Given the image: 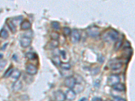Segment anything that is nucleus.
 Listing matches in <instances>:
<instances>
[{
	"label": "nucleus",
	"mask_w": 135,
	"mask_h": 101,
	"mask_svg": "<svg viewBox=\"0 0 135 101\" xmlns=\"http://www.w3.org/2000/svg\"><path fill=\"white\" fill-rule=\"evenodd\" d=\"M102 38L105 42H114L118 39V32L114 29L109 30L104 32Z\"/></svg>",
	"instance_id": "obj_1"
},
{
	"label": "nucleus",
	"mask_w": 135,
	"mask_h": 101,
	"mask_svg": "<svg viewBox=\"0 0 135 101\" xmlns=\"http://www.w3.org/2000/svg\"><path fill=\"white\" fill-rule=\"evenodd\" d=\"M99 28L96 26H91L86 29V32L91 37L95 38L99 35Z\"/></svg>",
	"instance_id": "obj_2"
},
{
	"label": "nucleus",
	"mask_w": 135,
	"mask_h": 101,
	"mask_svg": "<svg viewBox=\"0 0 135 101\" xmlns=\"http://www.w3.org/2000/svg\"><path fill=\"white\" fill-rule=\"evenodd\" d=\"M81 34L77 30H73L70 33V40L72 43H77L81 40Z\"/></svg>",
	"instance_id": "obj_3"
},
{
	"label": "nucleus",
	"mask_w": 135,
	"mask_h": 101,
	"mask_svg": "<svg viewBox=\"0 0 135 101\" xmlns=\"http://www.w3.org/2000/svg\"><path fill=\"white\" fill-rule=\"evenodd\" d=\"M120 81V78L119 75L113 74V75H110V76H109V78H108L107 84H108V85L113 86L115 85V84L119 83Z\"/></svg>",
	"instance_id": "obj_4"
},
{
	"label": "nucleus",
	"mask_w": 135,
	"mask_h": 101,
	"mask_svg": "<svg viewBox=\"0 0 135 101\" xmlns=\"http://www.w3.org/2000/svg\"><path fill=\"white\" fill-rule=\"evenodd\" d=\"M64 84L66 87L70 89H73L76 84V80L73 77H68L64 81Z\"/></svg>",
	"instance_id": "obj_5"
},
{
	"label": "nucleus",
	"mask_w": 135,
	"mask_h": 101,
	"mask_svg": "<svg viewBox=\"0 0 135 101\" xmlns=\"http://www.w3.org/2000/svg\"><path fill=\"white\" fill-rule=\"evenodd\" d=\"M31 44V38L30 37H24L20 39V45L24 48H26V47H29Z\"/></svg>",
	"instance_id": "obj_6"
},
{
	"label": "nucleus",
	"mask_w": 135,
	"mask_h": 101,
	"mask_svg": "<svg viewBox=\"0 0 135 101\" xmlns=\"http://www.w3.org/2000/svg\"><path fill=\"white\" fill-rule=\"evenodd\" d=\"M26 72L29 75H35L37 73V68L33 64H28L26 65Z\"/></svg>",
	"instance_id": "obj_7"
},
{
	"label": "nucleus",
	"mask_w": 135,
	"mask_h": 101,
	"mask_svg": "<svg viewBox=\"0 0 135 101\" xmlns=\"http://www.w3.org/2000/svg\"><path fill=\"white\" fill-rule=\"evenodd\" d=\"M122 67V63L121 61H120L119 60L115 59V60H113L112 63H110V68L113 70L120 69Z\"/></svg>",
	"instance_id": "obj_8"
},
{
	"label": "nucleus",
	"mask_w": 135,
	"mask_h": 101,
	"mask_svg": "<svg viewBox=\"0 0 135 101\" xmlns=\"http://www.w3.org/2000/svg\"><path fill=\"white\" fill-rule=\"evenodd\" d=\"M66 99L68 100H73L76 98V93L74 90L70 89L66 92V94H65Z\"/></svg>",
	"instance_id": "obj_9"
},
{
	"label": "nucleus",
	"mask_w": 135,
	"mask_h": 101,
	"mask_svg": "<svg viewBox=\"0 0 135 101\" xmlns=\"http://www.w3.org/2000/svg\"><path fill=\"white\" fill-rule=\"evenodd\" d=\"M55 98V99L58 101H63L66 100V96L64 93L63 92H61V90H58L56 92H55L54 93Z\"/></svg>",
	"instance_id": "obj_10"
},
{
	"label": "nucleus",
	"mask_w": 135,
	"mask_h": 101,
	"mask_svg": "<svg viewBox=\"0 0 135 101\" xmlns=\"http://www.w3.org/2000/svg\"><path fill=\"white\" fill-rule=\"evenodd\" d=\"M22 88V84L20 80H17L16 82H14L13 84V90L16 92L20 90Z\"/></svg>",
	"instance_id": "obj_11"
},
{
	"label": "nucleus",
	"mask_w": 135,
	"mask_h": 101,
	"mask_svg": "<svg viewBox=\"0 0 135 101\" xmlns=\"http://www.w3.org/2000/svg\"><path fill=\"white\" fill-rule=\"evenodd\" d=\"M113 88L115 90L120 91V92H123V91H125V90H126L125 86L123 84H120V83H118V84L113 86Z\"/></svg>",
	"instance_id": "obj_12"
},
{
	"label": "nucleus",
	"mask_w": 135,
	"mask_h": 101,
	"mask_svg": "<svg viewBox=\"0 0 135 101\" xmlns=\"http://www.w3.org/2000/svg\"><path fill=\"white\" fill-rule=\"evenodd\" d=\"M31 27V24L30 23V22L27 21V20H25L23 21L21 24V29L26 30L30 29Z\"/></svg>",
	"instance_id": "obj_13"
},
{
	"label": "nucleus",
	"mask_w": 135,
	"mask_h": 101,
	"mask_svg": "<svg viewBox=\"0 0 135 101\" xmlns=\"http://www.w3.org/2000/svg\"><path fill=\"white\" fill-rule=\"evenodd\" d=\"M59 45V43H58V40H53L52 41H51L50 43H49L47 45V47L49 49H55Z\"/></svg>",
	"instance_id": "obj_14"
},
{
	"label": "nucleus",
	"mask_w": 135,
	"mask_h": 101,
	"mask_svg": "<svg viewBox=\"0 0 135 101\" xmlns=\"http://www.w3.org/2000/svg\"><path fill=\"white\" fill-rule=\"evenodd\" d=\"M7 24H8V27L11 31L13 33H15L16 32V25L14 24V23L10 20H9V21H7Z\"/></svg>",
	"instance_id": "obj_15"
},
{
	"label": "nucleus",
	"mask_w": 135,
	"mask_h": 101,
	"mask_svg": "<svg viewBox=\"0 0 135 101\" xmlns=\"http://www.w3.org/2000/svg\"><path fill=\"white\" fill-rule=\"evenodd\" d=\"M20 74H21V73H20L19 70H16L13 71V72L11 74V76H12V78L15 79V80H18V79L19 78V77L20 76Z\"/></svg>",
	"instance_id": "obj_16"
},
{
	"label": "nucleus",
	"mask_w": 135,
	"mask_h": 101,
	"mask_svg": "<svg viewBox=\"0 0 135 101\" xmlns=\"http://www.w3.org/2000/svg\"><path fill=\"white\" fill-rule=\"evenodd\" d=\"M26 57L28 58V59L30 60H33V59H35L37 58V55L35 54V53L33 52H28L26 54Z\"/></svg>",
	"instance_id": "obj_17"
},
{
	"label": "nucleus",
	"mask_w": 135,
	"mask_h": 101,
	"mask_svg": "<svg viewBox=\"0 0 135 101\" xmlns=\"http://www.w3.org/2000/svg\"><path fill=\"white\" fill-rule=\"evenodd\" d=\"M0 37L3 39H6L8 37V33L4 29H2L0 32Z\"/></svg>",
	"instance_id": "obj_18"
},
{
	"label": "nucleus",
	"mask_w": 135,
	"mask_h": 101,
	"mask_svg": "<svg viewBox=\"0 0 135 101\" xmlns=\"http://www.w3.org/2000/svg\"><path fill=\"white\" fill-rule=\"evenodd\" d=\"M60 66H61V68H62L63 70H69L70 68H71V65H70V63H61Z\"/></svg>",
	"instance_id": "obj_19"
},
{
	"label": "nucleus",
	"mask_w": 135,
	"mask_h": 101,
	"mask_svg": "<svg viewBox=\"0 0 135 101\" xmlns=\"http://www.w3.org/2000/svg\"><path fill=\"white\" fill-rule=\"evenodd\" d=\"M51 60L53 62V63L56 65H60V64H61V61H60L59 57H57V56L53 57H52Z\"/></svg>",
	"instance_id": "obj_20"
},
{
	"label": "nucleus",
	"mask_w": 135,
	"mask_h": 101,
	"mask_svg": "<svg viewBox=\"0 0 135 101\" xmlns=\"http://www.w3.org/2000/svg\"><path fill=\"white\" fill-rule=\"evenodd\" d=\"M122 39H119V40H116V45H115V50H118L120 49V48L122 47Z\"/></svg>",
	"instance_id": "obj_21"
},
{
	"label": "nucleus",
	"mask_w": 135,
	"mask_h": 101,
	"mask_svg": "<svg viewBox=\"0 0 135 101\" xmlns=\"http://www.w3.org/2000/svg\"><path fill=\"white\" fill-rule=\"evenodd\" d=\"M13 71H14V68H12V67H11L10 68H9L8 70H7V72L4 73V78H8V77L10 76L12 73L13 72Z\"/></svg>",
	"instance_id": "obj_22"
},
{
	"label": "nucleus",
	"mask_w": 135,
	"mask_h": 101,
	"mask_svg": "<svg viewBox=\"0 0 135 101\" xmlns=\"http://www.w3.org/2000/svg\"><path fill=\"white\" fill-rule=\"evenodd\" d=\"M71 32H72V31H71L70 28H68V27H64V28H63V35H65L66 37L70 35Z\"/></svg>",
	"instance_id": "obj_23"
},
{
	"label": "nucleus",
	"mask_w": 135,
	"mask_h": 101,
	"mask_svg": "<svg viewBox=\"0 0 135 101\" xmlns=\"http://www.w3.org/2000/svg\"><path fill=\"white\" fill-rule=\"evenodd\" d=\"M51 26L55 30H59L60 28V23L58 22H51Z\"/></svg>",
	"instance_id": "obj_24"
},
{
	"label": "nucleus",
	"mask_w": 135,
	"mask_h": 101,
	"mask_svg": "<svg viewBox=\"0 0 135 101\" xmlns=\"http://www.w3.org/2000/svg\"><path fill=\"white\" fill-rule=\"evenodd\" d=\"M6 64H7V61H5V60L0 61V71H2V70H4V68H5Z\"/></svg>",
	"instance_id": "obj_25"
},
{
	"label": "nucleus",
	"mask_w": 135,
	"mask_h": 101,
	"mask_svg": "<svg viewBox=\"0 0 135 101\" xmlns=\"http://www.w3.org/2000/svg\"><path fill=\"white\" fill-rule=\"evenodd\" d=\"M51 37L53 40H58L59 37H60V35L57 32H52L51 35Z\"/></svg>",
	"instance_id": "obj_26"
},
{
	"label": "nucleus",
	"mask_w": 135,
	"mask_h": 101,
	"mask_svg": "<svg viewBox=\"0 0 135 101\" xmlns=\"http://www.w3.org/2000/svg\"><path fill=\"white\" fill-rule=\"evenodd\" d=\"M114 99L116 100H119V101H126V99L120 97H114Z\"/></svg>",
	"instance_id": "obj_27"
},
{
	"label": "nucleus",
	"mask_w": 135,
	"mask_h": 101,
	"mask_svg": "<svg viewBox=\"0 0 135 101\" xmlns=\"http://www.w3.org/2000/svg\"><path fill=\"white\" fill-rule=\"evenodd\" d=\"M61 55H62V57H63V59H66V52L65 51H61Z\"/></svg>",
	"instance_id": "obj_28"
},
{
	"label": "nucleus",
	"mask_w": 135,
	"mask_h": 101,
	"mask_svg": "<svg viewBox=\"0 0 135 101\" xmlns=\"http://www.w3.org/2000/svg\"><path fill=\"white\" fill-rule=\"evenodd\" d=\"M93 100H102V99L101 98H97V97H95V98H93Z\"/></svg>",
	"instance_id": "obj_29"
},
{
	"label": "nucleus",
	"mask_w": 135,
	"mask_h": 101,
	"mask_svg": "<svg viewBox=\"0 0 135 101\" xmlns=\"http://www.w3.org/2000/svg\"><path fill=\"white\" fill-rule=\"evenodd\" d=\"M81 101H83V100H87V98H81V100H80Z\"/></svg>",
	"instance_id": "obj_30"
},
{
	"label": "nucleus",
	"mask_w": 135,
	"mask_h": 101,
	"mask_svg": "<svg viewBox=\"0 0 135 101\" xmlns=\"http://www.w3.org/2000/svg\"><path fill=\"white\" fill-rule=\"evenodd\" d=\"M2 57H3V55L0 54V59H2Z\"/></svg>",
	"instance_id": "obj_31"
}]
</instances>
